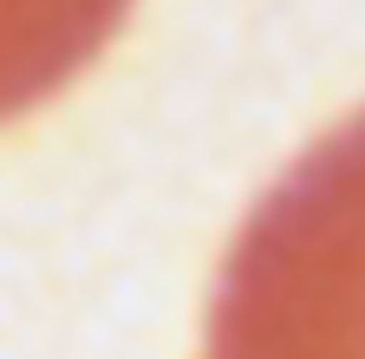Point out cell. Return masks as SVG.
<instances>
[{"label":"cell","instance_id":"1","mask_svg":"<svg viewBox=\"0 0 365 359\" xmlns=\"http://www.w3.org/2000/svg\"><path fill=\"white\" fill-rule=\"evenodd\" d=\"M202 359H365V111L248 209L209 294Z\"/></svg>","mask_w":365,"mask_h":359},{"label":"cell","instance_id":"2","mask_svg":"<svg viewBox=\"0 0 365 359\" xmlns=\"http://www.w3.org/2000/svg\"><path fill=\"white\" fill-rule=\"evenodd\" d=\"M137 0H0V124L39 111L98 59Z\"/></svg>","mask_w":365,"mask_h":359}]
</instances>
